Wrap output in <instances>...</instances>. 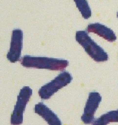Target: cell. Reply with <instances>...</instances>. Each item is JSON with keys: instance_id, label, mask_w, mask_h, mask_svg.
<instances>
[{"instance_id": "5", "label": "cell", "mask_w": 118, "mask_h": 125, "mask_svg": "<svg viewBox=\"0 0 118 125\" xmlns=\"http://www.w3.org/2000/svg\"><path fill=\"white\" fill-rule=\"evenodd\" d=\"M23 33L19 29L12 31L10 51L7 55L8 60L11 63H15L20 60L23 47Z\"/></svg>"}, {"instance_id": "4", "label": "cell", "mask_w": 118, "mask_h": 125, "mask_svg": "<svg viewBox=\"0 0 118 125\" xmlns=\"http://www.w3.org/2000/svg\"><path fill=\"white\" fill-rule=\"evenodd\" d=\"M32 94V90L29 86H24L21 90L11 116V125H21L23 123V113Z\"/></svg>"}, {"instance_id": "1", "label": "cell", "mask_w": 118, "mask_h": 125, "mask_svg": "<svg viewBox=\"0 0 118 125\" xmlns=\"http://www.w3.org/2000/svg\"><path fill=\"white\" fill-rule=\"evenodd\" d=\"M21 65L26 68L62 71L69 65L68 61L45 57L24 56L21 59Z\"/></svg>"}, {"instance_id": "2", "label": "cell", "mask_w": 118, "mask_h": 125, "mask_svg": "<svg viewBox=\"0 0 118 125\" xmlns=\"http://www.w3.org/2000/svg\"><path fill=\"white\" fill-rule=\"evenodd\" d=\"M76 39L86 52L97 62H104L108 60V55L104 50L98 45L85 31L76 32Z\"/></svg>"}, {"instance_id": "11", "label": "cell", "mask_w": 118, "mask_h": 125, "mask_svg": "<svg viewBox=\"0 0 118 125\" xmlns=\"http://www.w3.org/2000/svg\"><path fill=\"white\" fill-rule=\"evenodd\" d=\"M117 17H118V13H117Z\"/></svg>"}, {"instance_id": "9", "label": "cell", "mask_w": 118, "mask_h": 125, "mask_svg": "<svg viewBox=\"0 0 118 125\" xmlns=\"http://www.w3.org/2000/svg\"><path fill=\"white\" fill-rule=\"evenodd\" d=\"M110 122H118V110L103 114L94 121L93 125H107Z\"/></svg>"}, {"instance_id": "3", "label": "cell", "mask_w": 118, "mask_h": 125, "mask_svg": "<svg viewBox=\"0 0 118 125\" xmlns=\"http://www.w3.org/2000/svg\"><path fill=\"white\" fill-rule=\"evenodd\" d=\"M72 77L67 71L60 74L48 83L43 86L38 91L39 96L43 100H47L58 91L65 87L71 82Z\"/></svg>"}, {"instance_id": "10", "label": "cell", "mask_w": 118, "mask_h": 125, "mask_svg": "<svg viewBox=\"0 0 118 125\" xmlns=\"http://www.w3.org/2000/svg\"><path fill=\"white\" fill-rule=\"evenodd\" d=\"M74 0L83 18L86 20L90 18L92 15V11L87 1L86 0Z\"/></svg>"}, {"instance_id": "6", "label": "cell", "mask_w": 118, "mask_h": 125, "mask_svg": "<svg viewBox=\"0 0 118 125\" xmlns=\"http://www.w3.org/2000/svg\"><path fill=\"white\" fill-rule=\"evenodd\" d=\"M102 101V97L97 92H91L86 104L84 112L81 116V120L86 124H89L94 120V115L99 104Z\"/></svg>"}, {"instance_id": "8", "label": "cell", "mask_w": 118, "mask_h": 125, "mask_svg": "<svg viewBox=\"0 0 118 125\" xmlns=\"http://www.w3.org/2000/svg\"><path fill=\"white\" fill-rule=\"evenodd\" d=\"M35 112L41 116L49 125H62L61 120L56 114L42 103L35 105Z\"/></svg>"}, {"instance_id": "7", "label": "cell", "mask_w": 118, "mask_h": 125, "mask_svg": "<svg viewBox=\"0 0 118 125\" xmlns=\"http://www.w3.org/2000/svg\"><path fill=\"white\" fill-rule=\"evenodd\" d=\"M86 29L88 32L94 33L108 42H114L117 39L116 35L111 29L99 23L90 24Z\"/></svg>"}]
</instances>
